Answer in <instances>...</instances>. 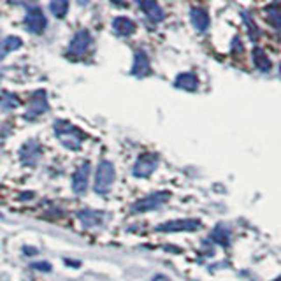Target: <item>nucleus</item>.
Here are the masks:
<instances>
[{"mask_svg": "<svg viewBox=\"0 0 281 281\" xmlns=\"http://www.w3.org/2000/svg\"><path fill=\"white\" fill-rule=\"evenodd\" d=\"M190 23L199 34H204L209 29V14L204 7L195 6L190 9Z\"/></svg>", "mask_w": 281, "mask_h": 281, "instance_id": "6e6552de", "label": "nucleus"}, {"mask_svg": "<svg viewBox=\"0 0 281 281\" xmlns=\"http://www.w3.org/2000/svg\"><path fill=\"white\" fill-rule=\"evenodd\" d=\"M115 167H113L111 162L107 160H102L97 167L95 173V183H93V188H95L97 193H107L111 190L113 183H115Z\"/></svg>", "mask_w": 281, "mask_h": 281, "instance_id": "f03ea898", "label": "nucleus"}, {"mask_svg": "<svg viewBox=\"0 0 281 281\" xmlns=\"http://www.w3.org/2000/svg\"><path fill=\"white\" fill-rule=\"evenodd\" d=\"M90 44H92V35H90V32L88 30H79V32L74 35L72 41H70L69 53L74 54V57H83L88 51Z\"/></svg>", "mask_w": 281, "mask_h": 281, "instance_id": "423d86ee", "label": "nucleus"}, {"mask_svg": "<svg viewBox=\"0 0 281 281\" xmlns=\"http://www.w3.org/2000/svg\"><path fill=\"white\" fill-rule=\"evenodd\" d=\"M169 192H155L151 195H148V197H144L143 201L135 202L134 204V209L135 213H143V211H150V209H155L158 208V206H162L165 201H169Z\"/></svg>", "mask_w": 281, "mask_h": 281, "instance_id": "7ed1b4c3", "label": "nucleus"}, {"mask_svg": "<svg viewBox=\"0 0 281 281\" xmlns=\"http://www.w3.org/2000/svg\"><path fill=\"white\" fill-rule=\"evenodd\" d=\"M18 104H19V99L14 93H11V92H4V93H0V105H2V109H14V107H18Z\"/></svg>", "mask_w": 281, "mask_h": 281, "instance_id": "412c9836", "label": "nucleus"}, {"mask_svg": "<svg viewBox=\"0 0 281 281\" xmlns=\"http://www.w3.org/2000/svg\"><path fill=\"white\" fill-rule=\"evenodd\" d=\"M158 165V158L155 157V155H143V157H139V160L135 162L134 169H132V173H134L135 178H148L150 174L155 173V169H157Z\"/></svg>", "mask_w": 281, "mask_h": 281, "instance_id": "20e7f679", "label": "nucleus"}, {"mask_svg": "<svg viewBox=\"0 0 281 281\" xmlns=\"http://www.w3.org/2000/svg\"><path fill=\"white\" fill-rule=\"evenodd\" d=\"M244 16V23H246V29H248V37L251 39L253 42L257 41V39L260 37V29H259V25H257L255 21H253V18L249 16V14H243Z\"/></svg>", "mask_w": 281, "mask_h": 281, "instance_id": "4be33fe9", "label": "nucleus"}, {"mask_svg": "<svg viewBox=\"0 0 281 281\" xmlns=\"http://www.w3.org/2000/svg\"><path fill=\"white\" fill-rule=\"evenodd\" d=\"M199 229L197 220H171L167 223L158 225L157 230L160 232H186V230Z\"/></svg>", "mask_w": 281, "mask_h": 281, "instance_id": "9d476101", "label": "nucleus"}, {"mask_svg": "<svg viewBox=\"0 0 281 281\" xmlns=\"http://www.w3.org/2000/svg\"><path fill=\"white\" fill-rule=\"evenodd\" d=\"M77 218L81 220V223L85 227H97L104 221V214L100 211H93V209H83L77 213Z\"/></svg>", "mask_w": 281, "mask_h": 281, "instance_id": "f3484780", "label": "nucleus"}, {"mask_svg": "<svg viewBox=\"0 0 281 281\" xmlns=\"http://www.w3.org/2000/svg\"><path fill=\"white\" fill-rule=\"evenodd\" d=\"M274 281H281V276H279V278H276Z\"/></svg>", "mask_w": 281, "mask_h": 281, "instance_id": "a878e982", "label": "nucleus"}, {"mask_svg": "<svg viewBox=\"0 0 281 281\" xmlns=\"http://www.w3.org/2000/svg\"><path fill=\"white\" fill-rule=\"evenodd\" d=\"M32 267L34 269H39V271H49V269H51V265L46 264V262H42V264H34Z\"/></svg>", "mask_w": 281, "mask_h": 281, "instance_id": "5701e85b", "label": "nucleus"}, {"mask_svg": "<svg viewBox=\"0 0 281 281\" xmlns=\"http://www.w3.org/2000/svg\"><path fill=\"white\" fill-rule=\"evenodd\" d=\"M88 178H90V163L83 162L76 169V173L72 176V190L74 193L83 195L88 188Z\"/></svg>", "mask_w": 281, "mask_h": 281, "instance_id": "0eeeda50", "label": "nucleus"}, {"mask_svg": "<svg viewBox=\"0 0 281 281\" xmlns=\"http://www.w3.org/2000/svg\"><path fill=\"white\" fill-rule=\"evenodd\" d=\"M25 25L30 32L42 34L46 25H48V21H46L44 13H42L39 7H32V9H29V13H26V16H25Z\"/></svg>", "mask_w": 281, "mask_h": 281, "instance_id": "39448f33", "label": "nucleus"}, {"mask_svg": "<svg viewBox=\"0 0 281 281\" xmlns=\"http://www.w3.org/2000/svg\"><path fill=\"white\" fill-rule=\"evenodd\" d=\"M264 14H265L267 23L272 26V30H274L278 35H281V7L276 6V4H272V6L265 7Z\"/></svg>", "mask_w": 281, "mask_h": 281, "instance_id": "a211bd4d", "label": "nucleus"}, {"mask_svg": "<svg viewBox=\"0 0 281 281\" xmlns=\"http://www.w3.org/2000/svg\"><path fill=\"white\" fill-rule=\"evenodd\" d=\"M77 2H79L81 6H87V4H88V0H77Z\"/></svg>", "mask_w": 281, "mask_h": 281, "instance_id": "393cba45", "label": "nucleus"}, {"mask_svg": "<svg viewBox=\"0 0 281 281\" xmlns=\"http://www.w3.org/2000/svg\"><path fill=\"white\" fill-rule=\"evenodd\" d=\"M54 132L57 137L60 139V143L69 150H79L81 143L85 139V134L77 127L70 125L67 122H57L54 123Z\"/></svg>", "mask_w": 281, "mask_h": 281, "instance_id": "f257e3e1", "label": "nucleus"}, {"mask_svg": "<svg viewBox=\"0 0 281 281\" xmlns=\"http://www.w3.org/2000/svg\"><path fill=\"white\" fill-rule=\"evenodd\" d=\"M134 76L137 77H144L151 72V65H150V58H148L146 51L143 49H137L134 53V64H132V70H130Z\"/></svg>", "mask_w": 281, "mask_h": 281, "instance_id": "f8f14e48", "label": "nucleus"}, {"mask_svg": "<svg viewBox=\"0 0 281 281\" xmlns=\"http://www.w3.org/2000/svg\"><path fill=\"white\" fill-rule=\"evenodd\" d=\"M135 2H137V6L143 9V13L146 14L151 21L160 23L163 18H165L163 9L158 6V0H135Z\"/></svg>", "mask_w": 281, "mask_h": 281, "instance_id": "9b49d317", "label": "nucleus"}, {"mask_svg": "<svg viewBox=\"0 0 281 281\" xmlns=\"http://www.w3.org/2000/svg\"><path fill=\"white\" fill-rule=\"evenodd\" d=\"M174 87L185 92H195L199 88V77L193 72H181L174 79Z\"/></svg>", "mask_w": 281, "mask_h": 281, "instance_id": "2eb2a0df", "label": "nucleus"}, {"mask_svg": "<svg viewBox=\"0 0 281 281\" xmlns=\"http://www.w3.org/2000/svg\"><path fill=\"white\" fill-rule=\"evenodd\" d=\"M113 30L118 35H122V37H128V35L135 34L137 25H135L134 19H130L127 16H116L113 19Z\"/></svg>", "mask_w": 281, "mask_h": 281, "instance_id": "4468645a", "label": "nucleus"}, {"mask_svg": "<svg viewBox=\"0 0 281 281\" xmlns=\"http://www.w3.org/2000/svg\"><path fill=\"white\" fill-rule=\"evenodd\" d=\"M49 9L57 18H65V14L69 13V0H51L49 2Z\"/></svg>", "mask_w": 281, "mask_h": 281, "instance_id": "aec40b11", "label": "nucleus"}, {"mask_svg": "<svg viewBox=\"0 0 281 281\" xmlns=\"http://www.w3.org/2000/svg\"><path fill=\"white\" fill-rule=\"evenodd\" d=\"M113 4H115V6H122L123 4V0H111Z\"/></svg>", "mask_w": 281, "mask_h": 281, "instance_id": "b1692460", "label": "nucleus"}, {"mask_svg": "<svg viewBox=\"0 0 281 281\" xmlns=\"http://www.w3.org/2000/svg\"><path fill=\"white\" fill-rule=\"evenodd\" d=\"M19 158L25 165H35L37 160L41 158V146L37 140H29L23 144V148L19 150Z\"/></svg>", "mask_w": 281, "mask_h": 281, "instance_id": "1a4fd4ad", "label": "nucleus"}, {"mask_svg": "<svg viewBox=\"0 0 281 281\" xmlns=\"http://www.w3.org/2000/svg\"><path fill=\"white\" fill-rule=\"evenodd\" d=\"M23 41L19 37H14V35H11V37H6L2 42H0V60H2L4 57H6L7 53L11 51H16V49L21 48Z\"/></svg>", "mask_w": 281, "mask_h": 281, "instance_id": "6ab92c4d", "label": "nucleus"}, {"mask_svg": "<svg viewBox=\"0 0 281 281\" xmlns=\"http://www.w3.org/2000/svg\"><path fill=\"white\" fill-rule=\"evenodd\" d=\"M251 58H253V64H255V67L260 70L262 74L265 72H271L272 70V62L271 58L265 54V51L260 46H257V48H253V53H251Z\"/></svg>", "mask_w": 281, "mask_h": 281, "instance_id": "dca6fc26", "label": "nucleus"}, {"mask_svg": "<svg viewBox=\"0 0 281 281\" xmlns=\"http://www.w3.org/2000/svg\"><path fill=\"white\" fill-rule=\"evenodd\" d=\"M48 109V97H46V92L39 90V92L34 93L32 100H30V107L26 111V118H35V116L42 115V113Z\"/></svg>", "mask_w": 281, "mask_h": 281, "instance_id": "ddd939ff", "label": "nucleus"}]
</instances>
